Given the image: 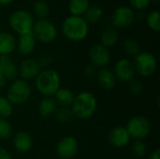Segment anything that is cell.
Segmentation results:
<instances>
[{
  "mask_svg": "<svg viewBox=\"0 0 160 159\" xmlns=\"http://www.w3.org/2000/svg\"><path fill=\"white\" fill-rule=\"evenodd\" d=\"M61 30L68 40L79 42L87 37L89 26L83 17L70 15L63 21Z\"/></svg>",
  "mask_w": 160,
  "mask_h": 159,
  "instance_id": "1",
  "label": "cell"
},
{
  "mask_svg": "<svg viewBox=\"0 0 160 159\" xmlns=\"http://www.w3.org/2000/svg\"><path fill=\"white\" fill-rule=\"evenodd\" d=\"M98 100L96 96L88 91H83L75 96L71 105L74 117L79 119H88L92 117L97 110Z\"/></svg>",
  "mask_w": 160,
  "mask_h": 159,
  "instance_id": "2",
  "label": "cell"
},
{
  "mask_svg": "<svg viewBox=\"0 0 160 159\" xmlns=\"http://www.w3.org/2000/svg\"><path fill=\"white\" fill-rule=\"evenodd\" d=\"M35 81L37 90L44 97H53L61 88L60 75L52 68L41 69Z\"/></svg>",
  "mask_w": 160,
  "mask_h": 159,
  "instance_id": "3",
  "label": "cell"
},
{
  "mask_svg": "<svg viewBox=\"0 0 160 159\" xmlns=\"http://www.w3.org/2000/svg\"><path fill=\"white\" fill-rule=\"evenodd\" d=\"M32 89L29 83L22 79H16L12 82L7 91V99L12 105H22L31 97Z\"/></svg>",
  "mask_w": 160,
  "mask_h": 159,
  "instance_id": "4",
  "label": "cell"
},
{
  "mask_svg": "<svg viewBox=\"0 0 160 159\" xmlns=\"http://www.w3.org/2000/svg\"><path fill=\"white\" fill-rule=\"evenodd\" d=\"M8 23L10 27L21 36L32 33L35 22L33 15L30 12L24 9H18L10 14Z\"/></svg>",
  "mask_w": 160,
  "mask_h": 159,
  "instance_id": "5",
  "label": "cell"
},
{
  "mask_svg": "<svg viewBox=\"0 0 160 159\" xmlns=\"http://www.w3.org/2000/svg\"><path fill=\"white\" fill-rule=\"evenodd\" d=\"M32 34L36 40L44 44H49L55 40L57 30L55 25L48 19H39L34 23Z\"/></svg>",
  "mask_w": 160,
  "mask_h": 159,
  "instance_id": "6",
  "label": "cell"
},
{
  "mask_svg": "<svg viewBox=\"0 0 160 159\" xmlns=\"http://www.w3.org/2000/svg\"><path fill=\"white\" fill-rule=\"evenodd\" d=\"M130 138L136 141L146 139L152 130L151 122L144 116H134L127 124L126 127Z\"/></svg>",
  "mask_w": 160,
  "mask_h": 159,
  "instance_id": "7",
  "label": "cell"
},
{
  "mask_svg": "<svg viewBox=\"0 0 160 159\" xmlns=\"http://www.w3.org/2000/svg\"><path fill=\"white\" fill-rule=\"evenodd\" d=\"M134 67L136 72L142 77L152 76L158 68V61L156 56L149 52H141L134 59Z\"/></svg>",
  "mask_w": 160,
  "mask_h": 159,
  "instance_id": "8",
  "label": "cell"
},
{
  "mask_svg": "<svg viewBox=\"0 0 160 159\" xmlns=\"http://www.w3.org/2000/svg\"><path fill=\"white\" fill-rule=\"evenodd\" d=\"M135 20V13L130 7L120 6L112 14V27L115 29H125L129 27Z\"/></svg>",
  "mask_w": 160,
  "mask_h": 159,
  "instance_id": "9",
  "label": "cell"
},
{
  "mask_svg": "<svg viewBox=\"0 0 160 159\" xmlns=\"http://www.w3.org/2000/svg\"><path fill=\"white\" fill-rule=\"evenodd\" d=\"M89 59L91 65L97 68H104L111 61V53L108 48L100 43L94 44L89 49Z\"/></svg>",
  "mask_w": 160,
  "mask_h": 159,
  "instance_id": "10",
  "label": "cell"
},
{
  "mask_svg": "<svg viewBox=\"0 0 160 159\" xmlns=\"http://www.w3.org/2000/svg\"><path fill=\"white\" fill-rule=\"evenodd\" d=\"M113 73L116 79L120 80L121 82H128L135 78L137 72L133 62H131L128 58H122L118 60L114 65Z\"/></svg>",
  "mask_w": 160,
  "mask_h": 159,
  "instance_id": "11",
  "label": "cell"
},
{
  "mask_svg": "<svg viewBox=\"0 0 160 159\" xmlns=\"http://www.w3.org/2000/svg\"><path fill=\"white\" fill-rule=\"evenodd\" d=\"M79 144L77 140L72 136L62 138L57 143L56 152L61 159H72L77 154Z\"/></svg>",
  "mask_w": 160,
  "mask_h": 159,
  "instance_id": "12",
  "label": "cell"
},
{
  "mask_svg": "<svg viewBox=\"0 0 160 159\" xmlns=\"http://www.w3.org/2000/svg\"><path fill=\"white\" fill-rule=\"evenodd\" d=\"M41 71V68L36 59L27 58L24 59L18 67V75H20L22 80L28 81L34 80Z\"/></svg>",
  "mask_w": 160,
  "mask_h": 159,
  "instance_id": "13",
  "label": "cell"
},
{
  "mask_svg": "<svg viewBox=\"0 0 160 159\" xmlns=\"http://www.w3.org/2000/svg\"><path fill=\"white\" fill-rule=\"evenodd\" d=\"M109 141L112 146L116 148H123L129 143L130 136L126 127H115L109 134Z\"/></svg>",
  "mask_w": 160,
  "mask_h": 159,
  "instance_id": "14",
  "label": "cell"
},
{
  "mask_svg": "<svg viewBox=\"0 0 160 159\" xmlns=\"http://www.w3.org/2000/svg\"><path fill=\"white\" fill-rule=\"evenodd\" d=\"M13 146L20 154L28 153L33 147L32 137L25 131H19L13 137Z\"/></svg>",
  "mask_w": 160,
  "mask_h": 159,
  "instance_id": "15",
  "label": "cell"
},
{
  "mask_svg": "<svg viewBox=\"0 0 160 159\" xmlns=\"http://www.w3.org/2000/svg\"><path fill=\"white\" fill-rule=\"evenodd\" d=\"M0 69L7 81L17 79L18 67L9 55H0Z\"/></svg>",
  "mask_w": 160,
  "mask_h": 159,
  "instance_id": "16",
  "label": "cell"
},
{
  "mask_svg": "<svg viewBox=\"0 0 160 159\" xmlns=\"http://www.w3.org/2000/svg\"><path fill=\"white\" fill-rule=\"evenodd\" d=\"M37 40L32 33L21 35L16 43V49L22 55L31 54L36 48Z\"/></svg>",
  "mask_w": 160,
  "mask_h": 159,
  "instance_id": "17",
  "label": "cell"
},
{
  "mask_svg": "<svg viewBox=\"0 0 160 159\" xmlns=\"http://www.w3.org/2000/svg\"><path fill=\"white\" fill-rule=\"evenodd\" d=\"M98 84L105 90H112L116 85V77L112 70L109 68H100L96 75Z\"/></svg>",
  "mask_w": 160,
  "mask_h": 159,
  "instance_id": "18",
  "label": "cell"
},
{
  "mask_svg": "<svg viewBox=\"0 0 160 159\" xmlns=\"http://www.w3.org/2000/svg\"><path fill=\"white\" fill-rule=\"evenodd\" d=\"M58 109V105L52 97H44L38 106V112L40 116L47 118L53 115Z\"/></svg>",
  "mask_w": 160,
  "mask_h": 159,
  "instance_id": "19",
  "label": "cell"
},
{
  "mask_svg": "<svg viewBox=\"0 0 160 159\" xmlns=\"http://www.w3.org/2000/svg\"><path fill=\"white\" fill-rule=\"evenodd\" d=\"M17 40L8 32H0V55H9L16 49Z\"/></svg>",
  "mask_w": 160,
  "mask_h": 159,
  "instance_id": "20",
  "label": "cell"
},
{
  "mask_svg": "<svg viewBox=\"0 0 160 159\" xmlns=\"http://www.w3.org/2000/svg\"><path fill=\"white\" fill-rule=\"evenodd\" d=\"M74 94L68 88H60L54 95V100L56 101L59 107L63 108H70L73 100H74Z\"/></svg>",
  "mask_w": 160,
  "mask_h": 159,
  "instance_id": "21",
  "label": "cell"
},
{
  "mask_svg": "<svg viewBox=\"0 0 160 159\" xmlns=\"http://www.w3.org/2000/svg\"><path fill=\"white\" fill-rule=\"evenodd\" d=\"M118 41V33L117 30L112 26L106 27L100 35V44L106 48L114 46Z\"/></svg>",
  "mask_w": 160,
  "mask_h": 159,
  "instance_id": "22",
  "label": "cell"
},
{
  "mask_svg": "<svg viewBox=\"0 0 160 159\" xmlns=\"http://www.w3.org/2000/svg\"><path fill=\"white\" fill-rule=\"evenodd\" d=\"M89 6V0H70L68 4V9L71 15L82 16L85 13Z\"/></svg>",
  "mask_w": 160,
  "mask_h": 159,
  "instance_id": "23",
  "label": "cell"
},
{
  "mask_svg": "<svg viewBox=\"0 0 160 159\" xmlns=\"http://www.w3.org/2000/svg\"><path fill=\"white\" fill-rule=\"evenodd\" d=\"M103 16V10L98 6H89L85 13L83 14V19L90 23L98 22Z\"/></svg>",
  "mask_w": 160,
  "mask_h": 159,
  "instance_id": "24",
  "label": "cell"
},
{
  "mask_svg": "<svg viewBox=\"0 0 160 159\" xmlns=\"http://www.w3.org/2000/svg\"><path fill=\"white\" fill-rule=\"evenodd\" d=\"M123 49L128 56H134L135 57L136 55H138L141 52L140 43L136 39L130 38V37H128L124 40Z\"/></svg>",
  "mask_w": 160,
  "mask_h": 159,
  "instance_id": "25",
  "label": "cell"
},
{
  "mask_svg": "<svg viewBox=\"0 0 160 159\" xmlns=\"http://www.w3.org/2000/svg\"><path fill=\"white\" fill-rule=\"evenodd\" d=\"M55 119L59 124H68L73 120V112L71 111V108H63L60 107L56 110L55 113Z\"/></svg>",
  "mask_w": 160,
  "mask_h": 159,
  "instance_id": "26",
  "label": "cell"
},
{
  "mask_svg": "<svg viewBox=\"0 0 160 159\" xmlns=\"http://www.w3.org/2000/svg\"><path fill=\"white\" fill-rule=\"evenodd\" d=\"M33 11L35 15L39 19H46L49 15L50 7L46 0H37L33 5Z\"/></svg>",
  "mask_w": 160,
  "mask_h": 159,
  "instance_id": "27",
  "label": "cell"
},
{
  "mask_svg": "<svg viewBox=\"0 0 160 159\" xmlns=\"http://www.w3.org/2000/svg\"><path fill=\"white\" fill-rule=\"evenodd\" d=\"M146 22L149 28L155 32L160 30V13L158 10H152L146 17Z\"/></svg>",
  "mask_w": 160,
  "mask_h": 159,
  "instance_id": "28",
  "label": "cell"
},
{
  "mask_svg": "<svg viewBox=\"0 0 160 159\" xmlns=\"http://www.w3.org/2000/svg\"><path fill=\"white\" fill-rule=\"evenodd\" d=\"M13 112V105L7 99L6 97L0 96V118L8 119Z\"/></svg>",
  "mask_w": 160,
  "mask_h": 159,
  "instance_id": "29",
  "label": "cell"
},
{
  "mask_svg": "<svg viewBox=\"0 0 160 159\" xmlns=\"http://www.w3.org/2000/svg\"><path fill=\"white\" fill-rule=\"evenodd\" d=\"M12 134V127L7 119L0 118V141H6Z\"/></svg>",
  "mask_w": 160,
  "mask_h": 159,
  "instance_id": "30",
  "label": "cell"
},
{
  "mask_svg": "<svg viewBox=\"0 0 160 159\" xmlns=\"http://www.w3.org/2000/svg\"><path fill=\"white\" fill-rule=\"evenodd\" d=\"M131 152L137 158L143 157L147 153V147L142 141H135L131 146Z\"/></svg>",
  "mask_w": 160,
  "mask_h": 159,
  "instance_id": "31",
  "label": "cell"
},
{
  "mask_svg": "<svg viewBox=\"0 0 160 159\" xmlns=\"http://www.w3.org/2000/svg\"><path fill=\"white\" fill-rule=\"evenodd\" d=\"M128 91L135 96H139L143 92V84L140 80H131L128 83Z\"/></svg>",
  "mask_w": 160,
  "mask_h": 159,
  "instance_id": "32",
  "label": "cell"
},
{
  "mask_svg": "<svg viewBox=\"0 0 160 159\" xmlns=\"http://www.w3.org/2000/svg\"><path fill=\"white\" fill-rule=\"evenodd\" d=\"M37 61H38V63L40 68L46 69V68H49V67H51V65H52V62H53V59H52V57L51 54L45 53V54H42V55L38 58V60H37Z\"/></svg>",
  "mask_w": 160,
  "mask_h": 159,
  "instance_id": "33",
  "label": "cell"
},
{
  "mask_svg": "<svg viewBox=\"0 0 160 159\" xmlns=\"http://www.w3.org/2000/svg\"><path fill=\"white\" fill-rule=\"evenodd\" d=\"M128 2L132 7L138 10H142L150 5L151 0H128Z\"/></svg>",
  "mask_w": 160,
  "mask_h": 159,
  "instance_id": "34",
  "label": "cell"
},
{
  "mask_svg": "<svg viewBox=\"0 0 160 159\" xmlns=\"http://www.w3.org/2000/svg\"><path fill=\"white\" fill-rule=\"evenodd\" d=\"M97 72H98L97 67L90 64V65H88V66H86V67H84L82 73H83V76H84L86 79H92V78L96 77Z\"/></svg>",
  "mask_w": 160,
  "mask_h": 159,
  "instance_id": "35",
  "label": "cell"
},
{
  "mask_svg": "<svg viewBox=\"0 0 160 159\" xmlns=\"http://www.w3.org/2000/svg\"><path fill=\"white\" fill-rule=\"evenodd\" d=\"M0 159H12L11 158V155L10 153L3 148V147H0Z\"/></svg>",
  "mask_w": 160,
  "mask_h": 159,
  "instance_id": "36",
  "label": "cell"
},
{
  "mask_svg": "<svg viewBox=\"0 0 160 159\" xmlns=\"http://www.w3.org/2000/svg\"><path fill=\"white\" fill-rule=\"evenodd\" d=\"M149 159H160V150L156 149L149 157Z\"/></svg>",
  "mask_w": 160,
  "mask_h": 159,
  "instance_id": "37",
  "label": "cell"
},
{
  "mask_svg": "<svg viewBox=\"0 0 160 159\" xmlns=\"http://www.w3.org/2000/svg\"><path fill=\"white\" fill-rule=\"evenodd\" d=\"M6 82H7V80L5 79V77H4V75H3V73H2V71L0 69V88L4 87L6 85Z\"/></svg>",
  "mask_w": 160,
  "mask_h": 159,
  "instance_id": "38",
  "label": "cell"
},
{
  "mask_svg": "<svg viewBox=\"0 0 160 159\" xmlns=\"http://www.w3.org/2000/svg\"><path fill=\"white\" fill-rule=\"evenodd\" d=\"M13 0H0V4L1 5H8L9 3H11Z\"/></svg>",
  "mask_w": 160,
  "mask_h": 159,
  "instance_id": "39",
  "label": "cell"
},
{
  "mask_svg": "<svg viewBox=\"0 0 160 159\" xmlns=\"http://www.w3.org/2000/svg\"><path fill=\"white\" fill-rule=\"evenodd\" d=\"M156 1H159V0H156Z\"/></svg>",
  "mask_w": 160,
  "mask_h": 159,
  "instance_id": "40",
  "label": "cell"
}]
</instances>
